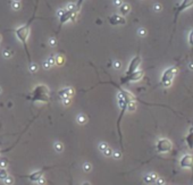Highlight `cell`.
Returning <instances> with one entry per match:
<instances>
[{
	"instance_id": "17",
	"label": "cell",
	"mask_w": 193,
	"mask_h": 185,
	"mask_svg": "<svg viewBox=\"0 0 193 185\" xmlns=\"http://www.w3.org/2000/svg\"><path fill=\"white\" fill-rule=\"evenodd\" d=\"M2 56H3L6 59L12 58V57H13V50H10V49H5V50L2 51Z\"/></svg>"
},
{
	"instance_id": "43",
	"label": "cell",
	"mask_w": 193,
	"mask_h": 185,
	"mask_svg": "<svg viewBox=\"0 0 193 185\" xmlns=\"http://www.w3.org/2000/svg\"><path fill=\"white\" fill-rule=\"evenodd\" d=\"M82 1H83V0H78V1H77V2H76L77 8H81V3H82Z\"/></svg>"
},
{
	"instance_id": "10",
	"label": "cell",
	"mask_w": 193,
	"mask_h": 185,
	"mask_svg": "<svg viewBox=\"0 0 193 185\" xmlns=\"http://www.w3.org/2000/svg\"><path fill=\"white\" fill-rule=\"evenodd\" d=\"M192 6H193V0H182V2L178 5V7H177V9L175 12V17H177L182 12L186 10L188 8H190Z\"/></svg>"
},
{
	"instance_id": "30",
	"label": "cell",
	"mask_w": 193,
	"mask_h": 185,
	"mask_svg": "<svg viewBox=\"0 0 193 185\" xmlns=\"http://www.w3.org/2000/svg\"><path fill=\"white\" fill-rule=\"evenodd\" d=\"M107 148H108L107 143H100V146H99V150H100V151H102V152H103V151H105Z\"/></svg>"
},
{
	"instance_id": "6",
	"label": "cell",
	"mask_w": 193,
	"mask_h": 185,
	"mask_svg": "<svg viewBox=\"0 0 193 185\" xmlns=\"http://www.w3.org/2000/svg\"><path fill=\"white\" fill-rule=\"evenodd\" d=\"M143 77V72L137 69L136 72H133L132 74H128V75H125L120 78V83L122 84H125V83H128V82H139L141 81Z\"/></svg>"
},
{
	"instance_id": "19",
	"label": "cell",
	"mask_w": 193,
	"mask_h": 185,
	"mask_svg": "<svg viewBox=\"0 0 193 185\" xmlns=\"http://www.w3.org/2000/svg\"><path fill=\"white\" fill-rule=\"evenodd\" d=\"M47 61L51 65V66H55L56 65V56L55 55H51V56H49L48 58H47Z\"/></svg>"
},
{
	"instance_id": "18",
	"label": "cell",
	"mask_w": 193,
	"mask_h": 185,
	"mask_svg": "<svg viewBox=\"0 0 193 185\" xmlns=\"http://www.w3.org/2000/svg\"><path fill=\"white\" fill-rule=\"evenodd\" d=\"M7 176H8L7 169H6V168H0V180H1V181H3Z\"/></svg>"
},
{
	"instance_id": "14",
	"label": "cell",
	"mask_w": 193,
	"mask_h": 185,
	"mask_svg": "<svg viewBox=\"0 0 193 185\" xmlns=\"http://www.w3.org/2000/svg\"><path fill=\"white\" fill-rule=\"evenodd\" d=\"M185 141H186V144H188L189 149H190V150H193V129H191L190 132H189V134L186 135Z\"/></svg>"
},
{
	"instance_id": "28",
	"label": "cell",
	"mask_w": 193,
	"mask_h": 185,
	"mask_svg": "<svg viewBox=\"0 0 193 185\" xmlns=\"http://www.w3.org/2000/svg\"><path fill=\"white\" fill-rule=\"evenodd\" d=\"M188 41H189V44L193 48V30H191V32L189 33V37H188Z\"/></svg>"
},
{
	"instance_id": "46",
	"label": "cell",
	"mask_w": 193,
	"mask_h": 185,
	"mask_svg": "<svg viewBox=\"0 0 193 185\" xmlns=\"http://www.w3.org/2000/svg\"><path fill=\"white\" fill-rule=\"evenodd\" d=\"M13 1H20V0H13Z\"/></svg>"
},
{
	"instance_id": "26",
	"label": "cell",
	"mask_w": 193,
	"mask_h": 185,
	"mask_svg": "<svg viewBox=\"0 0 193 185\" xmlns=\"http://www.w3.org/2000/svg\"><path fill=\"white\" fill-rule=\"evenodd\" d=\"M113 153H114V151L109 148V147H108V148L103 151V154H105L106 157H111V156H113Z\"/></svg>"
},
{
	"instance_id": "50",
	"label": "cell",
	"mask_w": 193,
	"mask_h": 185,
	"mask_svg": "<svg viewBox=\"0 0 193 185\" xmlns=\"http://www.w3.org/2000/svg\"><path fill=\"white\" fill-rule=\"evenodd\" d=\"M71 185H72V184H71Z\"/></svg>"
},
{
	"instance_id": "37",
	"label": "cell",
	"mask_w": 193,
	"mask_h": 185,
	"mask_svg": "<svg viewBox=\"0 0 193 185\" xmlns=\"http://www.w3.org/2000/svg\"><path fill=\"white\" fill-rule=\"evenodd\" d=\"M154 10L158 13V12H161V6L160 5H158V3H156L154 5Z\"/></svg>"
},
{
	"instance_id": "49",
	"label": "cell",
	"mask_w": 193,
	"mask_h": 185,
	"mask_svg": "<svg viewBox=\"0 0 193 185\" xmlns=\"http://www.w3.org/2000/svg\"><path fill=\"white\" fill-rule=\"evenodd\" d=\"M162 185H167V184H166V183H165V184H162Z\"/></svg>"
},
{
	"instance_id": "29",
	"label": "cell",
	"mask_w": 193,
	"mask_h": 185,
	"mask_svg": "<svg viewBox=\"0 0 193 185\" xmlns=\"http://www.w3.org/2000/svg\"><path fill=\"white\" fill-rule=\"evenodd\" d=\"M49 44H50V47H56L57 46V40L55 37H50L49 39Z\"/></svg>"
},
{
	"instance_id": "13",
	"label": "cell",
	"mask_w": 193,
	"mask_h": 185,
	"mask_svg": "<svg viewBox=\"0 0 193 185\" xmlns=\"http://www.w3.org/2000/svg\"><path fill=\"white\" fill-rule=\"evenodd\" d=\"M119 12H120V15L122 16H126L128 13H130V10H131V7H130V5L128 3H122L119 7Z\"/></svg>"
},
{
	"instance_id": "32",
	"label": "cell",
	"mask_w": 193,
	"mask_h": 185,
	"mask_svg": "<svg viewBox=\"0 0 193 185\" xmlns=\"http://www.w3.org/2000/svg\"><path fill=\"white\" fill-rule=\"evenodd\" d=\"M63 101H64V105H65V106H69L71 102H72V99H71V98H65V99H63Z\"/></svg>"
},
{
	"instance_id": "16",
	"label": "cell",
	"mask_w": 193,
	"mask_h": 185,
	"mask_svg": "<svg viewBox=\"0 0 193 185\" xmlns=\"http://www.w3.org/2000/svg\"><path fill=\"white\" fill-rule=\"evenodd\" d=\"M65 64V57L63 55H57L56 56V65L58 66H61Z\"/></svg>"
},
{
	"instance_id": "12",
	"label": "cell",
	"mask_w": 193,
	"mask_h": 185,
	"mask_svg": "<svg viewBox=\"0 0 193 185\" xmlns=\"http://www.w3.org/2000/svg\"><path fill=\"white\" fill-rule=\"evenodd\" d=\"M74 89L72 88H65L58 91V97L60 99H65V98H72L74 95Z\"/></svg>"
},
{
	"instance_id": "25",
	"label": "cell",
	"mask_w": 193,
	"mask_h": 185,
	"mask_svg": "<svg viewBox=\"0 0 193 185\" xmlns=\"http://www.w3.org/2000/svg\"><path fill=\"white\" fill-rule=\"evenodd\" d=\"M143 180H144V182H145L147 184H151V183H154V180H152V177H151V175H150V174H149V175H145Z\"/></svg>"
},
{
	"instance_id": "24",
	"label": "cell",
	"mask_w": 193,
	"mask_h": 185,
	"mask_svg": "<svg viewBox=\"0 0 193 185\" xmlns=\"http://www.w3.org/2000/svg\"><path fill=\"white\" fill-rule=\"evenodd\" d=\"M3 183H5L6 185H13L14 184V180H13V177L7 176V177L3 180Z\"/></svg>"
},
{
	"instance_id": "39",
	"label": "cell",
	"mask_w": 193,
	"mask_h": 185,
	"mask_svg": "<svg viewBox=\"0 0 193 185\" xmlns=\"http://www.w3.org/2000/svg\"><path fill=\"white\" fill-rule=\"evenodd\" d=\"M150 175H151V177H152V180H154V182H156V181L158 180V175H157L156 173H151Z\"/></svg>"
},
{
	"instance_id": "33",
	"label": "cell",
	"mask_w": 193,
	"mask_h": 185,
	"mask_svg": "<svg viewBox=\"0 0 193 185\" xmlns=\"http://www.w3.org/2000/svg\"><path fill=\"white\" fill-rule=\"evenodd\" d=\"M145 33H147V31H145L143 27H141V29L139 30V34H140L141 37H144V35H145Z\"/></svg>"
},
{
	"instance_id": "34",
	"label": "cell",
	"mask_w": 193,
	"mask_h": 185,
	"mask_svg": "<svg viewBox=\"0 0 193 185\" xmlns=\"http://www.w3.org/2000/svg\"><path fill=\"white\" fill-rule=\"evenodd\" d=\"M154 183L157 185H162V184H165V181H164L162 178H159V177H158V180H157Z\"/></svg>"
},
{
	"instance_id": "1",
	"label": "cell",
	"mask_w": 193,
	"mask_h": 185,
	"mask_svg": "<svg viewBox=\"0 0 193 185\" xmlns=\"http://www.w3.org/2000/svg\"><path fill=\"white\" fill-rule=\"evenodd\" d=\"M27 99L32 102L48 103L50 101V90L46 84H38L33 88L31 95H29Z\"/></svg>"
},
{
	"instance_id": "35",
	"label": "cell",
	"mask_w": 193,
	"mask_h": 185,
	"mask_svg": "<svg viewBox=\"0 0 193 185\" xmlns=\"http://www.w3.org/2000/svg\"><path fill=\"white\" fill-rule=\"evenodd\" d=\"M7 167V160H1L0 161V168H6Z\"/></svg>"
},
{
	"instance_id": "27",
	"label": "cell",
	"mask_w": 193,
	"mask_h": 185,
	"mask_svg": "<svg viewBox=\"0 0 193 185\" xmlns=\"http://www.w3.org/2000/svg\"><path fill=\"white\" fill-rule=\"evenodd\" d=\"M55 149H56V151H57V152H61V151L64 150V146H63L60 142H58V143L55 144Z\"/></svg>"
},
{
	"instance_id": "47",
	"label": "cell",
	"mask_w": 193,
	"mask_h": 185,
	"mask_svg": "<svg viewBox=\"0 0 193 185\" xmlns=\"http://www.w3.org/2000/svg\"><path fill=\"white\" fill-rule=\"evenodd\" d=\"M0 42H1V35H0Z\"/></svg>"
},
{
	"instance_id": "15",
	"label": "cell",
	"mask_w": 193,
	"mask_h": 185,
	"mask_svg": "<svg viewBox=\"0 0 193 185\" xmlns=\"http://www.w3.org/2000/svg\"><path fill=\"white\" fill-rule=\"evenodd\" d=\"M77 123L80 124V125H85L86 124V122H88V117L85 116V115H83V114H80L78 116H77Z\"/></svg>"
},
{
	"instance_id": "42",
	"label": "cell",
	"mask_w": 193,
	"mask_h": 185,
	"mask_svg": "<svg viewBox=\"0 0 193 185\" xmlns=\"http://www.w3.org/2000/svg\"><path fill=\"white\" fill-rule=\"evenodd\" d=\"M14 146H15V144H14ZM14 146H13V147H14ZM13 147H10V148H8V149H5V150H0V154H1V153H3V152H8V151L13 148Z\"/></svg>"
},
{
	"instance_id": "8",
	"label": "cell",
	"mask_w": 193,
	"mask_h": 185,
	"mask_svg": "<svg viewBox=\"0 0 193 185\" xmlns=\"http://www.w3.org/2000/svg\"><path fill=\"white\" fill-rule=\"evenodd\" d=\"M49 168H51V167H46V168H42V169H40V170L33 171L32 174H29V175H25V176H22V177L27 178V180H30L31 182H38L39 180L43 176V173H44L47 169H49Z\"/></svg>"
},
{
	"instance_id": "44",
	"label": "cell",
	"mask_w": 193,
	"mask_h": 185,
	"mask_svg": "<svg viewBox=\"0 0 193 185\" xmlns=\"http://www.w3.org/2000/svg\"><path fill=\"white\" fill-rule=\"evenodd\" d=\"M82 185H91V184H90V183H88V182H84Z\"/></svg>"
},
{
	"instance_id": "2",
	"label": "cell",
	"mask_w": 193,
	"mask_h": 185,
	"mask_svg": "<svg viewBox=\"0 0 193 185\" xmlns=\"http://www.w3.org/2000/svg\"><path fill=\"white\" fill-rule=\"evenodd\" d=\"M31 20H32V19H31ZM31 20H30L27 24L22 25V26H19V27H17V29L15 30V35H16V37L22 42V44H23V47H24V49H25V52H26V55L29 57L30 63H32V61H31L30 54H29L27 41H29V37H30V27H31V26H30V23H31Z\"/></svg>"
},
{
	"instance_id": "5",
	"label": "cell",
	"mask_w": 193,
	"mask_h": 185,
	"mask_svg": "<svg viewBox=\"0 0 193 185\" xmlns=\"http://www.w3.org/2000/svg\"><path fill=\"white\" fill-rule=\"evenodd\" d=\"M156 149L159 153L161 154H166V153H169L173 149V143L171 140L166 139V137H162V139H159L156 143Z\"/></svg>"
},
{
	"instance_id": "22",
	"label": "cell",
	"mask_w": 193,
	"mask_h": 185,
	"mask_svg": "<svg viewBox=\"0 0 193 185\" xmlns=\"http://www.w3.org/2000/svg\"><path fill=\"white\" fill-rule=\"evenodd\" d=\"M12 8L14 10H19L20 9V1H12Z\"/></svg>"
},
{
	"instance_id": "9",
	"label": "cell",
	"mask_w": 193,
	"mask_h": 185,
	"mask_svg": "<svg viewBox=\"0 0 193 185\" xmlns=\"http://www.w3.org/2000/svg\"><path fill=\"white\" fill-rule=\"evenodd\" d=\"M182 168H193V154H184L179 160Z\"/></svg>"
},
{
	"instance_id": "21",
	"label": "cell",
	"mask_w": 193,
	"mask_h": 185,
	"mask_svg": "<svg viewBox=\"0 0 193 185\" xmlns=\"http://www.w3.org/2000/svg\"><path fill=\"white\" fill-rule=\"evenodd\" d=\"M135 108H136L135 101H128V103H127V110L128 111H134Z\"/></svg>"
},
{
	"instance_id": "7",
	"label": "cell",
	"mask_w": 193,
	"mask_h": 185,
	"mask_svg": "<svg viewBox=\"0 0 193 185\" xmlns=\"http://www.w3.org/2000/svg\"><path fill=\"white\" fill-rule=\"evenodd\" d=\"M140 65H141V57L139 55L134 56L132 58V60L130 61V64H128V67H127V71H126V75L132 74L133 72H136L139 69Z\"/></svg>"
},
{
	"instance_id": "45",
	"label": "cell",
	"mask_w": 193,
	"mask_h": 185,
	"mask_svg": "<svg viewBox=\"0 0 193 185\" xmlns=\"http://www.w3.org/2000/svg\"><path fill=\"white\" fill-rule=\"evenodd\" d=\"M190 68H191V69H193V64H190Z\"/></svg>"
},
{
	"instance_id": "40",
	"label": "cell",
	"mask_w": 193,
	"mask_h": 185,
	"mask_svg": "<svg viewBox=\"0 0 193 185\" xmlns=\"http://www.w3.org/2000/svg\"><path fill=\"white\" fill-rule=\"evenodd\" d=\"M38 183L40 185H44V184H46V180H44L43 177H41V178H40V180L38 181Z\"/></svg>"
},
{
	"instance_id": "41",
	"label": "cell",
	"mask_w": 193,
	"mask_h": 185,
	"mask_svg": "<svg viewBox=\"0 0 193 185\" xmlns=\"http://www.w3.org/2000/svg\"><path fill=\"white\" fill-rule=\"evenodd\" d=\"M113 156L115 157L116 159H118V158H120V152H114V153H113Z\"/></svg>"
},
{
	"instance_id": "3",
	"label": "cell",
	"mask_w": 193,
	"mask_h": 185,
	"mask_svg": "<svg viewBox=\"0 0 193 185\" xmlns=\"http://www.w3.org/2000/svg\"><path fill=\"white\" fill-rule=\"evenodd\" d=\"M78 10H80V8H77L76 3L68 5L67 8L64 10L63 15L59 16V29L67 22H75L77 19Z\"/></svg>"
},
{
	"instance_id": "36",
	"label": "cell",
	"mask_w": 193,
	"mask_h": 185,
	"mask_svg": "<svg viewBox=\"0 0 193 185\" xmlns=\"http://www.w3.org/2000/svg\"><path fill=\"white\" fill-rule=\"evenodd\" d=\"M120 66H122L120 61H115V63H114V67H115L116 69H119V68H120Z\"/></svg>"
},
{
	"instance_id": "31",
	"label": "cell",
	"mask_w": 193,
	"mask_h": 185,
	"mask_svg": "<svg viewBox=\"0 0 193 185\" xmlns=\"http://www.w3.org/2000/svg\"><path fill=\"white\" fill-rule=\"evenodd\" d=\"M42 67H43L44 69H50V68H51L52 66H51V65H50V64H49V63H48V61L46 60V61L43 63V65H42Z\"/></svg>"
},
{
	"instance_id": "4",
	"label": "cell",
	"mask_w": 193,
	"mask_h": 185,
	"mask_svg": "<svg viewBox=\"0 0 193 185\" xmlns=\"http://www.w3.org/2000/svg\"><path fill=\"white\" fill-rule=\"evenodd\" d=\"M177 72H178V68L175 67V66H172V67L165 69L162 75H161V78H160V83L162 84V86H165V88L171 86L172 83H173L174 77L177 74Z\"/></svg>"
},
{
	"instance_id": "23",
	"label": "cell",
	"mask_w": 193,
	"mask_h": 185,
	"mask_svg": "<svg viewBox=\"0 0 193 185\" xmlns=\"http://www.w3.org/2000/svg\"><path fill=\"white\" fill-rule=\"evenodd\" d=\"M91 169H92V166H91L90 163H84V165H83V170H84L85 173L91 171Z\"/></svg>"
},
{
	"instance_id": "38",
	"label": "cell",
	"mask_w": 193,
	"mask_h": 185,
	"mask_svg": "<svg viewBox=\"0 0 193 185\" xmlns=\"http://www.w3.org/2000/svg\"><path fill=\"white\" fill-rule=\"evenodd\" d=\"M122 3H123V1H122V0H114V5H115L116 7H119Z\"/></svg>"
},
{
	"instance_id": "11",
	"label": "cell",
	"mask_w": 193,
	"mask_h": 185,
	"mask_svg": "<svg viewBox=\"0 0 193 185\" xmlns=\"http://www.w3.org/2000/svg\"><path fill=\"white\" fill-rule=\"evenodd\" d=\"M109 24L113 25V26H116V25H124L126 23V19H125V16H122V15H111L109 17Z\"/></svg>"
},
{
	"instance_id": "48",
	"label": "cell",
	"mask_w": 193,
	"mask_h": 185,
	"mask_svg": "<svg viewBox=\"0 0 193 185\" xmlns=\"http://www.w3.org/2000/svg\"><path fill=\"white\" fill-rule=\"evenodd\" d=\"M0 93H1V88H0Z\"/></svg>"
},
{
	"instance_id": "20",
	"label": "cell",
	"mask_w": 193,
	"mask_h": 185,
	"mask_svg": "<svg viewBox=\"0 0 193 185\" xmlns=\"http://www.w3.org/2000/svg\"><path fill=\"white\" fill-rule=\"evenodd\" d=\"M29 69H30L31 73H35V72H38V65L34 64V63H30V65H29Z\"/></svg>"
}]
</instances>
